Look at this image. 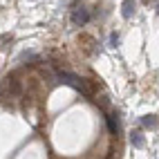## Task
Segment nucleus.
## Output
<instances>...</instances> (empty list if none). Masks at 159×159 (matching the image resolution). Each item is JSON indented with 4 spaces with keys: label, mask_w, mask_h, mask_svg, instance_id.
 <instances>
[{
    "label": "nucleus",
    "mask_w": 159,
    "mask_h": 159,
    "mask_svg": "<svg viewBox=\"0 0 159 159\" xmlns=\"http://www.w3.org/2000/svg\"><path fill=\"white\" fill-rule=\"evenodd\" d=\"M56 83L70 85V88H74V90H79V92H83V94H88V97H90V90L85 85V81L79 79V76H74V74H70V72H58L56 74Z\"/></svg>",
    "instance_id": "nucleus-1"
},
{
    "label": "nucleus",
    "mask_w": 159,
    "mask_h": 159,
    "mask_svg": "<svg viewBox=\"0 0 159 159\" xmlns=\"http://www.w3.org/2000/svg\"><path fill=\"white\" fill-rule=\"evenodd\" d=\"M88 20H90V11L85 7H79V9H74V11H72V23L76 27H83Z\"/></svg>",
    "instance_id": "nucleus-2"
},
{
    "label": "nucleus",
    "mask_w": 159,
    "mask_h": 159,
    "mask_svg": "<svg viewBox=\"0 0 159 159\" xmlns=\"http://www.w3.org/2000/svg\"><path fill=\"white\" fill-rule=\"evenodd\" d=\"M137 11V2L134 0H123V5H121V16L123 18H132Z\"/></svg>",
    "instance_id": "nucleus-3"
},
{
    "label": "nucleus",
    "mask_w": 159,
    "mask_h": 159,
    "mask_svg": "<svg viewBox=\"0 0 159 159\" xmlns=\"http://www.w3.org/2000/svg\"><path fill=\"white\" fill-rule=\"evenodd\" d=\"M105 119H108V128H110V132H112V134H119V132H121L119 112H116V114H110V116H105Z\"/></svg>",
    "instance_id": "nucleus-4"
},
{
    "label": "nucleus",
    "mask_w": 159,
    "mask_h": 159,
    "mask_svg": "<svg viewBox=\"0 0 159 159\" xmlns=\"http://www.w3.org/2000/svg\"><path fill=\"white\" fill-rule=\"evenodd\" d=\"M130 143H132L134 148H143V146H146V139H143L141 130H132V132H130Z\"/></svg>",
    "instance_id": "nucleus-5"
},
{
    "label": "nucleus",
    "mask_w": 159,
    "mask_h": 159,
    "mask_svg": "<svg viewBox=\"0 0 159 159\" xmlns=\"http://www.w3.org/2000/svg\"><path fill=\"white\" fill-rule=\"evenodd\" d=\"M141 125H143V128H157L159 119H157L155 114H146V116H141Z\"/></svg>",
    "instance_id": "nucleus-6"
},
{
    "label": "nucleus",
    "mask_w": 159,
    "mask_h": 159,
    "mask_svg": "<svg viewBox=\"0 0 159 159\" xmlns=\"http://www.w3.org/2000/svg\"><path fill=\"white\" fill-rule=\"evenodd\" d=\"M119 43H121V36H119V34H112V36H110V47H116Z\"/></svg>",
    "instance_id": "nucleus-7"
},
{
    "label": "nucleus",
    "mask_w": 159,
    "mask_h": 159,
    "mask_svg": "<svg viewBox=\"0 0 159 159\" xmlns=\"http://www.w3.org/2000/svg\"><path fill=\"white\" fill-rule=\"evenodd\" d=\"M157 14H159V2H157Z\"/></svg>",
    "instance_id": "nucleus-8"
},
{
    "label": "nucleus",
    "mask_w": 159,
    "mask_h": 159,
    "mask_svg": "<svg viewBox=\"0 0 159 159\" xmlns=\"http://www.w3.org/2000/svg\"><path fill=\"white\" fill-rule=\"evenodd\" d=\"M143 2H150V0H143Z\"/></svg>",
    "instance_id": "nucleus-9"
}]
</instances>
